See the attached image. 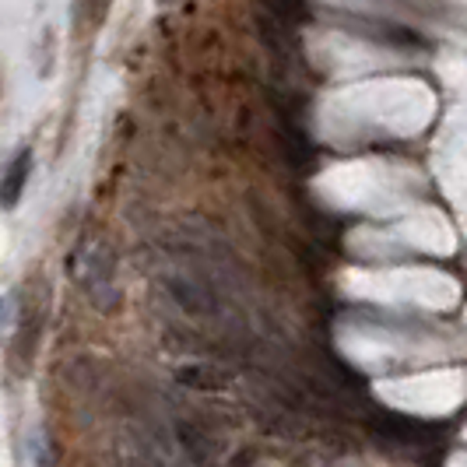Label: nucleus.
<instances>
[{
    "label": "nucleus",
    "instance_id": "0eeeda50",
    "mask_svg": "<svg viewBox=\"0 0 467 467\" xmlns=\"http://www.w3.org/2000/svg\"><path fill=\"white\" fill-rule=\"evenodd\" d=\"M464 440H467V429H464Z\"/></svg>",
    "mask_w": 467,
    "mask_h": 467
},
{
    "label": "nucleus",
    "instance_id": "f03ea898",
    "mask_svg": "<svg viewBox=\"0 0 467 467\" xmlns=\"http://www.w3.org/2000/svg\"><path fill=\"white\" fill-rule=\"evenodd\" d=\"M376 398L398 411L436 419L453 415L467 398V376L461 369H432V373L394 376L376 383Z\"/></svg>",
    "mask_w": 467,
    "mask_h": 467
},
{
    "label": "nucleus",
    "instance_id": "7ed1b4c3",
    "mask_svg": "<svg viewBox=\"0 0 467 467\" xmlns=\"http://www.w3.org/2000/svg\"><path fill=\"white\" fill-rule=\"evenodd\" d=\"M28 176H32V148H22V151L7 162L4 176H0V208H15V204L22 201Z\"/></svg>",
    "mask_w": 467,
    "mask_h": 467
},
{
    "label": "nucleus",
    "instance_id": "20e7f679",
    "mask_svg": "<svg viewBox=\"0 0 467 467\" xmlns=\"http://www.w3.org/2000/svg\"><path fill=\"white\" fill-rule=\"evenodd\" d=\"M446 467H467V453H457V457H450V464Z\"/></svg>",
    "mask_w": 467,
    "mask_h": 467
},
{
    "label": "nucleus",
    "instance_id": "423d86ee",
    "mask_svg": "<svg viewBox=\"0 0 467 467\" xmlns=\"http://www.w3.org/2000/svg\"><path fill=\"white\" fill-rule=\"evenodd\" d=\"M464 324H467V306H464Z\"/></svg>",
    "mask_w": 467,
    "mask_h": 467
},
{
    "label": "nucleus",
    "instance_id": "39448f33",
    "mask_svg": "<svg viewBox=\"0 0 467 467\" xmlns=\"http://www.w3.org/2000/svg\"><path fill=\"white\" fill-rule=\"evenodd\" d=\"M4 320H7V299H0V327H4Z\"/></svg>",
    "mask_w": 467,
    "mask_h": 467
},
{
    "label": "nucleus",
    "instance_id": "f257e3e1",
    "mask_svg": "<svg viewBox=\"0 0 467 467\" xmlns=\"http://www.w3.org/2000/svg\"><path fill=\"white\" fill-rule=\"evenodd\" d=\"M358 296L383 299V303L421 306L432 313H446L461 303V285L443 271H421V267H398V271H373L355 275Z\"/></svg>",
    "mask_w": 467,
    "mask_h": 467
}]
</instances>
